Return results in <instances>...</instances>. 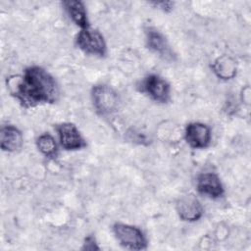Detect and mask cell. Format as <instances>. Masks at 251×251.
<instances>
[{"label":"cell","instance_id":"6","mask_svg":"<svg viewBox=\"0 0 251 251\" xmlns=\"http://www.w3.org/2000/svg\"><path fill=\"white\" fill-rule=\"evenodd\" d=\"M60 145L68 151L80 150L86 147V141L76 126L73 123H61L56 126Z\"/></svg>","mask_w":251,"mask_h":251},{"label":"cell","instance_id":"11","mask_svg":"<svg viewBox=\"0 0 251 251\" xmlns=\"http://www.w3.org/2000/svg\"><path fill=\"white\" fill-rule=\"evenodd\" d=\"M148 48L165 59L173 58V52L165 35L154 27H148L145 31Z\"/></svg>","mask_w":251,"mask_h":251},{"label":"cell","instance_id":"2","mask_svg":"<svg viewBox=\"0 0 251 251\" xmlns=\"http://www.w3.org/2000/svg\"><path fill=\"white\" fill-rule=\"evenodd\" d=\"M113 233L120 244L129 250H144L148 241L143 231L132 225L116 223L113 226Z\"/></svg>","mask_w":251,"mask_h":251},{"label":"cell","instance_id":"1","mask_svg":"<svg viewBox=\"0 0 251 251\" xmlns=\"http://www.w3.org/2000/svg\"><path fill=\"white\" fill-rule=\"evenodd\" d=\"M7 88L25 108L53 104L59 98V86L56 79L39 66L26 68L22 75L7 77Z\"/></svg>","mask_w":251,"mask_h":251},{"label":"cell","instance_id":"4","mask_svg":"<svg viewBox=\"0 0 251 251\" xmlns=\"http://www.w3.org/2000/svg\"><path fill=\"white\" fill-rule=\"evenodd\" d=\"M91 101L94 109L102 116L111 115L118 110V93L107 84H96L91 89Z\"/></svg>","mask_w":251,"mask_h":251},{"label":"cell","instance_id":"8","mask_svg":"<svg viewBox=\"0 0 251 251\" xmlns=\"http://www.w3.org/2000/svg\"><path fill=\"white\" fill-rule=\"evenodd\" d=\"M176 210L179 219L184 222H196L202 218L204 213L200 201L193 194L181 196L176 201Z\"/></svg>","mask_w":251,"mask_h":251},{"label":"cell","instance_id":"13","mask_svg":"<svg viewBox=\"0 0 251 251\" xmlns=\"http://www.w3.org/2000/svg\"><path fill=\"white\" fill-rule=\"evenodd\" d=\"M212 70L219 78L224 80L233 78L237 72L235 61L227 55H222L218 57L212 65Z\"/></svg>","mask_w":251,"mask_h":251},{"label":"cell","instance_id":"16","mask_svg":"<svg viewBox=\"0 0 251 251\" xmlns=\"http://www.w3.org/2000/svg\"><path fill=\"white\" fill-rule=\"evenodd\" d=\"M151 5H154L158 9L164 12H170L174 8V2L172 1H160V2H151Z\"/></svg>","mask_w":251,"mask_h":251},{"label":"cell","instance_id":"5","mask_svg":"<svg viewBox=\"0 0 251 251\" xmlns=\"http://www.w3.org/2000/svg\"><path fill=\"white\" fill-rule=\"evenodd\" d=\"M141 90L158 103L165 104L171 99V86L169 82L156 74H150L143 78Z\"/></svg>","mask_w":251,"mask_h":251},{"label":"cell","instance_id":"7","mask_svg":"<svg viewBox=\"0 0 251 251\" xmlns=\"http://www.w3.org/2000/svg\"><path fill=\"white\" fill-rule=\"evenodd\" d=\"M184 139L191 148H207L212 140L211 128L200 122L189 123L184 129Z\"/></svg>","mask_w":251,"mask_h":251},{"label":"cell","instance_id":"3","mask_svg":"<svg viewBox=\"0 0 251 251\" xmlns=\"http://www.w3.org/2000/svg\"><path fill=\"white\" fill-rule=\"evenodd\" d=\"M75 44L82 52L88 55L102 58L107 54V44L104 36L99 30L91 26L80 29L76 34Z\"/></svg>","mask_w":251,"mask_h":251},{"label":"cell","instance_id":"10","mask_svg":"<svg viewBox=\"0 0 251 251\" xmlns=\"http://www.w3.org/2000/svg\"><path fill=\"white\" fill-rule=\"evenodd\" d=\"M24 144L22 131L13 125L3 126L0 130V146L3 151L14 153L19 151Z\"/></svg>","mask_w":251,"mask_h":251},{"label":"cell","instance_id":"14","mask_svg":"<svg viewBox=\"0 0 251 251\" xmlns=\"http://www.w3.org/2000/svg\"><path fill=\"white\" fill-rule=\"evenodd\" d=\"M38 151L47 158L55 159L58 156V145L55 138L50 133L40 134L36 139Z\"/></svg>","mask_w":251,"mask_h":251},{"label":"cell","instance_id":"12","mask_svg":"<svg viewBox=\"0 0 251 251\" xmlns=\"http://www.w3.org/2000/svg\"><path fill=\"white\" fill-rule=\"evenodd\" d=\"M63 5L71 20L81 29L90 26L84 4L78 0L64 1Z\"/></svg>","mask_w":251,"mask_h":251},{"label":"cell","instance_id":"15","mask_svg":"<svg viewBox=\"0 0 251 251\" xmlns=\"http://www.w3.org/2000/svg\"><path fill=\"white\" fill-rule=\"evenodd\" d=\"M82 249H84V250H97V249H99L94 236L88 235V236L85 237Z\"/></svg>","mask_w":251,"mask_h":251},{"label":"cell","instance_id":"9","mask_svg":"<svg viewBox=\"0 0 251 251\" xmlns=\"http://www.w3.org/2000/svg\"><path fill=\"white\" fill-rule=\"evenodd\" d=\"M197 191L212 199L220 198L224 195L225 189L219 176L215 173H203L196 179Z\"/></svg>","mask_w":251,"mask_h":251}]
</instances>
